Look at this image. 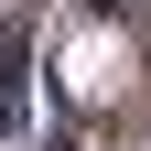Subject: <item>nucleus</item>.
Returning <instances> with one entry per match:
<instances>
[{"label": "nucleus", "mask_w": 151, "mask_h": 151, "mask_svg": "<svg viewBox=\"0 0 151 151\" xmlns=\"http://www.w3.org/2000/svg\"><path fill=\"white\" fill-rule=\"evenodd\" d=\"M119 86V32H86L76 43V97H108Z\"/></svg>", "instance_id": "1"}]
</instances>
